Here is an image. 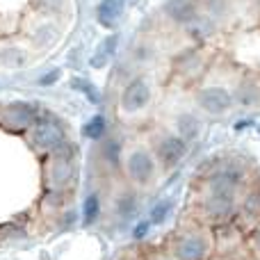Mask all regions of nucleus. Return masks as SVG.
<instances>
[{
  "instance_id": "obj_1",
  "label": "nucleus",
  "mask_w": 260,
  "mask_h": 260,
  "mask_svg": "<svg viewBox=\"0 0 260 260\" xmlns=\"http://www.w3.org/2000/svg\"><path fill=\"white\" fill-rule=\"evenodd\" d=\"M32 142L41 148H59L64 144V130L53 119H39L32 126Z\"/></svg>"
},
{
  "instance_id": "obj_2",
  "label": "nucleus",
  "mask_w": 260,
  "mask_h": 260,
  "mask_svg": "<svg viewBox=\"0 0 260 260\" xmlns=\"http://www.w3.org/2000/svg\"><path fill=\"white\" fill-rule=\"evenodd\" d=\"M199 103H201V108L206 112L221 114L231 108V94L226 89H221V87H208V89H203L199 94Z\"/></svg>"
},
{
  "instance_id": "obj_3",
  "label": "nucleus",
  "mask_w": 260,
  "mask_h": 260,
  "mask_svg": "<svg viewBox=\"0 0 260 260\" xmlns=\"http://www.w3.org/2000/svg\"><path fill=\"white\" fill-rule=\"evenodd\" d=\"M148 99H151V91H148L146 82L133 80L121 96V108L126 110V112H137V110H142L144 105L148 103Z\"/></svg>"
},
{
  "instance_id": "obj_4",
  "label": "nucleus",
  "mask_w": 260,
  "mask_h": 260,
  "mask_svg": "<svg viewBox=\"0 0 260 260\" xmlns=\"http://www.w3.org/2000/svg\"><path fill=\"white\" fill-rule=\"evenodd\" d=\"M3 121L7 123L9 128L14 130H21V128H27L32 121H35V108L32 105H25V103H16V105H9L3 114Z\"/></svg>"
},
{
  "instance_id": "obj_5",
  "label": "nucleus",
  "mask_w": 260,
  "mask_h": 260,
  "mask_svg": "<svg viewBox=\"0 0 260 260\" xmlns=\"http://www.w3.org/2000/svg\"><path fill=\"white\" fill-rule=\"evenodd\" d=\"M128 174L133 176L135 180H139V183H146L153 176V160L142 151L133 153L128 160Z\"/></svg>"
},
{
  "instance_id": "obj_6",
  "label": "nucleus",
  "mask_w": 260,
  "mask_h": 260,
  "mask_svg": "<svg viewBox=\"0 0 260 260\" xmlns=\"http://www.w3.org/2000/svg\"><path fill=\"white\" fill-rule=\"evenodd\" d=\"M185 151H187V146H185V139L180 137H167L160 144V157L167 167L178 165V160L185 155Z\"/></svg>"
},
{
  "instance_id": "obj_7",
  "label": "nucleus",
  "mask_w": 260,
  "mask_h": 260,
  "mask_svg": "<svg viewBox=\"0 0 260 260\" xmlns=\"http://www.w3.org/2000/svg\"><path fill=\"white\" fill-rule=\"evenodd\" d=\"M165 12L174 21H180V23H187L197 16V7H194L192 0H171V3H167Z\"/></svg>"
},
{
  "instance_id": "obj_8",
  "label": "nucleus",
  "mask_w": 260,
  "mask_h": 260,
  "mask_svg": "<svg viewBox=\"0 0 260 260\" xmlns=\"http://www.w3.org/2000/svg\"><path fill=\"white\" fill-rule=\"evenodd\" d=\"M121 0H103L99 5V21L105 27H114L117 21L121 18Z\"/></svg>"
},
{
  "instance_id": "obj_9",
  "label": "nucleus",
  "mask_w": 260,
  "mask_h": 260,
  "mask_svg": "<svg viewBox=\"0 0 260 260\" xmlns=\"http://www.w3.org/2000/svg\"><path fill=\"white\" fill-rule=\"evenodd\" d=\"M231 208H233V199H231L229 192H215L206 201V210H208V215H212V217L229 215Z\"/></svg>"
},
{
  "instance_id": "obj_10",
  "label": "nucleus",
  "mask_w": 260,
  "mask_h": 260,
  "mask_svg": "<svg viewBox=\"0 0 260 260\" xmlns=\"http://www.w3.org/2000/svg\"><path fill=\"white\" fill-rule=\"evenodd\" d=\"M206 253V242L201 238H187L178 244V256L183 260H199Z\"/></svg>"
},
{
  "instance_id": "obj_11",
  "label": "nucleus",
  "mask_w": 260,
  "mask_h": 260,
  "mask_svg": "<svg viewBox=\"0 0 260 260\" xmlns=\"http://www.w3.org/2000/svg\"><path fill=\"white\" fill-rule=\"evenodd\" d=\"M117 44H119V37L117 35H110L105 41H101L99 50H96L94 57H91V67H96V69L103 67V64L114 55V48H117Z\"/></svg>"
},
{
  "instance_id": "obj_12",
  "label": "nucleus",
  "mask_w": 260,
  "mask_h": 260,
  "mask_svg": "<svg viewBox=\"0 0 260 260\" xmlns=\"http://www.w3.org/2000/svg\"><path fill=\"white\" fill-rule=\"evenodd\" d=\"M99 212H101L99 197H96V194H89L85 206H82V219H85V224H94V221L99 219Z\"/></svg>"
},
{
  "instance_id": "obj_13",
  "label": "nucleus",
  "mask_w": 260,
  "mask_h": 260,
  "mask_svg": "<svg viewBox=\"0 0 260 260\" xmlns=\"http://www.w3.org/2000/svg\"><path fill=\"white\" fill-rule=\"evenodd\" d=\"M178 133H180V139H194L199 135V123L194 117L189 114H183L178 119Z\"/></svg>"
},
{
  "instance_id": "obj_14",
  "label": "nucleus",
  "mask_w": 260,
  "mask_h": 260,
  "mask_svg": "<svg viewBox=\"0 0 260 260\" xmlns=\"http://www.w3.org/2000/svg\"><path fill=\"white\" fill-rule=\"evenodd\" d=\"M105 133V117H101V114H96L91 121H87V126L82 128V135L89 139H101Z\"/></svg>"
},
{
  "instance_id": "obj_15",
  "label": "nucleus",
  "mask_w": 260,
  "mask_h": 260,
  "mask_svg": "<svg viewBox=\"0 0 260 260\" xmlns=\"http://www.w3.org/2000/svg\"><path fill=\"white\" fill-rule=\"evenodd\" d=\"M71 87L73 89H78L80 94H85L87 99H89V103H99V91L94 89V85H91L89 80H85V78H73L71 80Z\"/></svg>"
},
{
  "instance_id": "obj_16",
  "label": "nucleus",
  "mask_w": 260,
  "mask_h": 260,
  "mask_svg": "<svg viewBox=\"0 0 260 260\" xmlns=\"http://www.w3.org/2000/svg\"><path fill=\"white\" fill-rule=\"evenodd\" d=\"M238 99L242 105H256L260 103V89L256 85H242L238 91Z\"/></svg>"
},
{
  "instance_id": "obj_17",
  "label": "nucleus",
  "mask_w": 260,
  "mask_h": 260,
  "mask_svg": "<svg viewBox=\"0 0 260 260\" xmlns=\"http://www.w3.org/2000/svg\"><path fill=\"white\" fill-rule=\"evenodd\" d=\"M171 208H174V203H171V199H162L160 203H155L151 210V221L153 224H160V221L167 219V215L171 212Z\"/></svg>"
},
{
  "instance_id": "obj_18",
  "label": "nucleus",
  "mask_w": 260,
  "mask_h": 260,
  "mask_svg": "<svg viewBox=\"0 0 260 260\" xmlns=\"http://www.w3.org/2000/svg\"><path fill=\"white\" fill-rule=\"evenodd\" d=\"M133 210H135V199L130 197V194H126V197L119 201V215H121V217H130V215H133Z\"/></svg>"
},
{
  "instance_id": "obj_19",
  "label": "nucleus",
  "mask_w": 260,
  "mask_h": 260,
  "mask_svg": "<svg viewBox=\"0 0 260 260\" xmlns=\"http://www.w3.org/2000/svg\"><path fill=\"white\" fill-rule=\"evenodd\" d=\"M59 78H62V71H59V69H53V71L44 73V76L39 78V85H41V87H50V85H55Z\"/></svg>"
},
{
  "instance_id": "obj_20",
  "label": "nucleus",
  "mask_w": 260,
  "mask_h": 260,
  "mask_svg": "<svg viewBox=\"0 0 260 260\" xmlns=\"http://www.w3.org/2000/svg\"><path fill=\"white\" fill-rule=\"evenodd\" d=\"M105 157H108L110 162H117V157H119V144L117 142H110L108 146H105Z\"/></svg>"
},
{
  "instance_id": "obj_21",
  "label": "nucleus",
  "mask_w": 260,
  "mask_h": 260,
  "mask_svg": "<svg viewBox=\"0 0 260 260\" xmlns=\"http://www.w3.org/2000/svg\"><path fill=\"white\" fill-rule=\"evenodd\" d=\"M148 226H151V221H142V224H137V226H135V238H144V235H146V231H148Z\"/></svg>"
},
{
  "instance_id": "obj_22",
  "label": "nucleus",
  "mask_w": 260,
  "mask_h": 260,
  "mask_svg": "<svg viewBox=\"0 0 260 260\" xmlns=\"http://www.w3.org/2000/svg\"><path fill=\"white\" fill-rule=\"evenodd\" d=\"M258 133H260V123H258Z\"/></svg>"
},
{
  "instance_id": "obj_23",
  "label": "nucleus",
  "mask_w": 260,
  "mask_h": 260,
  "mask_svg": "<svg viewBox=\"0 0 260 260\" xmlns=\"http://www.w3.org/2000/svg\"><path fill=\"white\" fill-rule=\"evenodd\" d=\"M258 244H260V240H258Z\"/></svg>"
}]
</instances>
